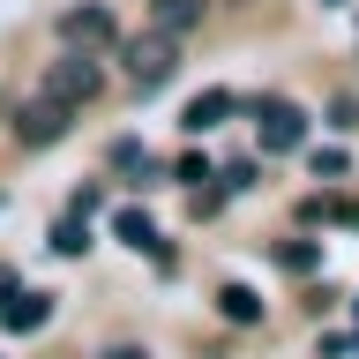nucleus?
Listing matches in <instances>:
<instances>
[{"label":"nucleus","instance_id":"1","mask_svg":"<svg viewBox=\"0 0 359 359\" xmlns=\"http://www.w3.org/2000/svg\"><path fill=\"white\" fill-rule=\"evenodd\" d=\"M172 67H180V38L172 30H142V38H120V75H128L135 90H165L172 83Z\"/></svg>","mask_w":359,"mask_h":359},{"label":"nucleus","instance_id":"2","mask_svg":"<svg viewBox=\"0 0 359 359\" xmlns=\"http://www.w3.org/2000/svg\"><path fill=\"white\" fill-rule=\"evenodd\" d=\"M60 45L67 53H112L120 45V15H112L105 0H75L60 15Z\"/></svg>","mask_w":359,"mask_h":359},{"label":"nucleus","instance_id":"3","mask_svg":"<svg viewBox=\"0 0 359 359\" xmlns=\"http://www.w3.org/2000/svg\"><path fill=\"white\" fill-rule=\"evenodd\" d=\"M97 90H105V60L97 53H60L45 67V97H60V105H90Z\"/></svg>","mask_w":359,"mask_h":359},{"label":"nucleus","instance_id":"4","mask_svg":"<svg viewBox=\"0 0 359 359\" xmlns=\"http://www.w3.org/2000/svg\"><path fill=\"white\" fill-rule=\"evenodd\" d=\"M67 112H75V105H60V97H30V105L15 112V142H22V150L60 142V135H67Z\"/></svg>","mask_w":359,"mask_h":359},{"label":"nucleus","instance_id":"5","mask_svg":"<svg viewBox=\"0 0 359 359\" xmlns=\"http://www.w3.org/2000/svg\"><path fill=\"white\" fill-rule=\"evenodd\" d=\"M262 150H299L307 142V112L299 105H285V97H262Z\"/></svg>","mask_w":359,"mask_h":359},{"label":"nucleus","instance_id":"6","mask_svg":"<svg viewBox=\"0 0 359 359\" xmlns=\"http://www.w3.org/2000/svg\"><path fill=\"white\" fill-rule=\"evenodd\" d=\"M0 322H8V330H45V322H53V292H8V299H0Z\"/></svg>","mask_w":359,"mask_h":359},{"label":"nucleus","instance_id":"7","mask_svg":"<svg viewBox=\"0 0 359 359\" xmlns=\"http://www.w3.org/2000/svg\"><path fill=\"white\" fill-rule=\"evenodd\" d=\"M224 120H232V90H202V97H187V120H180V128L210 135V128H224Z\"/></svg>","mask_w":359,"mask_h":359},{"label":"nucleus","instance_id":"8","mask_svg":"<svg viewBox=\"0 0 359 359\" xmlns=\"http://www.w3.org/2000/svg\"><path fill=\"white\" fill-rule=\"evenodd\" d=\"M112 232H120L128 247H142L150 262H172V255H165V240H157V224L142 217V210H120V217H112Z\"/></svg>","mask_w":359,"mask_h":359},{"label":"nucleus","instance_id":"9","mask_svg":"<svg viewBox=\"0 0 359 359\" xmlns=\"http://www.w3.org/2000/svg\"><path fill=\"white\" fill-rule=\"evenodd\" d=\"M202 8H210V0H157V30H172V38H180V30H195V22H202Z\"/></svg>","mask_w":359,"mask_h":359},{"label":"nucleus","instance_id":"10","mask_svg":"<svg viewBox=\"0 0 359 359\" xmlns=\"http://www.w3.org/2000/svg\"><path fill=\"white\" fill-rule=\"evenodd\" d=\"M277 269H292V277H314V269H322V247H314V240H285V247H277Z\"/></svg>","mask_w":359,"mask_h":359},{"label":"nucleus","instance_id":"11","mask_svg":"<svg viewBox=\"0 0 359 359\" xmlns=\"http://www.w3.org/2000/svg\"><path fill=\"white\" fill-rule=\"evenodd\" d=\"M217 307H224V322H262V299H255L247 285H224V292H217Z\"/></svg>","mask_w":359,"mask_h":359},{"label":"nucleus","instance_id":"12","mask_svg":"<svg viewBox=\"0 0 359 359\" xmlns=\"http://www.w3.org/2000/svg\"><path fill=\"white\" fill-rule=\"evenodd\" d=\"M53 247H60V255H90V232H83V217H60V224H53Z\"/></svg>","mask_w":359,"mask_h":359},{"label":"nucleus","instance_id":"13","mask_svg":"<svg viewBox=\"0 0 359 359\" xmlns=\"http://www.w3.org/2000/svg\"><path fill=\"white\" fill-rule=\"evenodd\" d=\"M172 180H180V187H202V180H210V157H202V150H187V157L172 165Z\"/></svg>","mask_w":359,"mask_h":359},{"label":"nucleus","instance_id":"14","mask_svg":"<svg viewBox=\"0 0 359 359\" xmlns=\"http://www.w3.org/2000/svg\"><path fill=\"white\" fill-rule=\"evenodd\" d=\"M224 187H232V195H240V187H255V165H247V157H232V165H224Z\"/></svg>","mask_w":359,"mask_h":359},{"label":"nucleus","instance_id":"15","mask_svg":"<svg viewBox=\"0 0 359 359\" xmlns=\"http://www.w3.org/2000/svg\"><path fill=\"white\" fill-rule=\"evenodd\" d=\"M105 359H142V352H135V344H120V352H105Z\"/></svg>","mask_w":359,"mask_h":359},{"label":"nucleus","instance_id":"16","mask_svg":"<svg viewBox=\"0 0 359 359\" xmlns=\"http://www.w3.org/2000/svg\"><path fill=\"white\" fill-rule=\"evenodd\" d=\"M322 8H344V0H322Z\"/></svg>","mask_w":359,"mask_h":359}]
</instances>
